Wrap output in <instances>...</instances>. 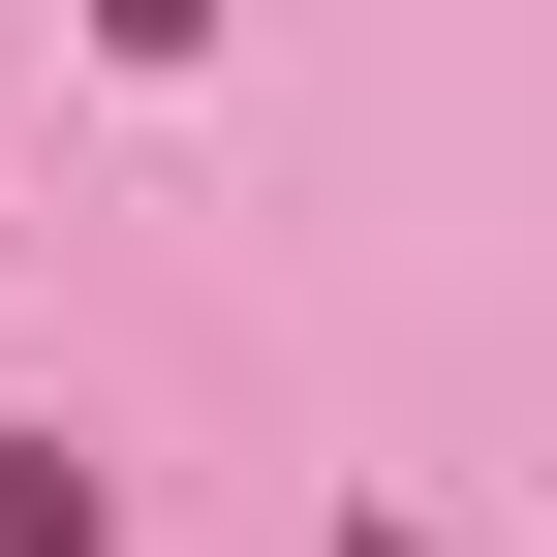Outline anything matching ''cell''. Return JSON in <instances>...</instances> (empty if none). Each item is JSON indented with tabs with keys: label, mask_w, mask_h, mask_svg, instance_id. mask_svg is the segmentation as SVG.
<instances>
[{
	"label": "cell",
	"mask_w": 557,
	"mask_h": 557,
	"mask_svg": "<svg viewBox=\"0 0 557 557\" xmlns=\"http://www.w3.org/2000/svg\"><path fill=\"white\" fill-rule=\"evenodd\" d=\"M0 557H124V496H94L62 434H0Z\"/></svg>",
	"instance_id": "obj_1"
}]
</instances>
